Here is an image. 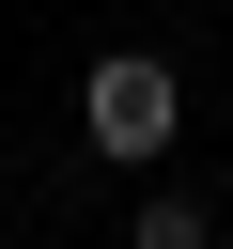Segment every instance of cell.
Returning <instances> with one entry per match:
<instances>
[{
    "label": "cell",
    "instance_id": "1",
    "mask_svg": "<svg viewBox=\"0 0 233 249\" xmlns=\"http://www.w3.org/2000/svg\"><path fill=\"white\" fill-rule=\"evenodd\" d=\"M78 124H93V156H109V171H155V156H171V124H186V78H171L155 47H109V62L78 78Z\"/></svg>",
    "mask_w": 233,
    "mask_h": 249
},
{
    "label": "cell",
    "instance_id": "2",
    "mask_svg": "<svg viewBox=\"0 0 233 249\" xmlns=\"http://www.w3.org/2000/svg\"><path fill=\"white\" fill-rule=\"evenodd\" d=\"M124 249H217V218H202L186 187H140V218H124Z\"/></svg>",
    "mask_w": 233,
    "mask_h": 249
}]
</instances>
